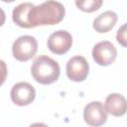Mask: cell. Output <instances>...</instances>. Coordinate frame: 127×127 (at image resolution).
<instances>
[{
	"mask_svg": "<svg viewBox=\"0 0 127 127\" xmlns=\"http://www.w3.org/2000/svg\"><path fill=\"white\" fill-rule=\"evenodd\" d=\"M65 9L61 2L46 1L33 6L28 13V29L45 25H56L64 18Z\"/></svg>",
	"mask_w": 127,
	"mask_h": 127,
	"instance_id": "cell-1",
	"label": "cell"
},
{
	"mask_svg": "<svg viewBox=\"0 0 127 127\" xmlns=\"http://www.w3.org/2000/svg\"><path fill=\"white\" fill-rule=\"evenodd\" d=\"M31 73L37 82L47 85L52 84L59 79L61 68L58 62L46 55H42L36 58L33 62Z\"/></svg>",
	"mask_w": 127,
	"mask_h": 127,
	"instance_id": "cell-2",
	"label": "cell"
},
{
	"mask_svg": "<svg viewBox=\"0 0 127 127\" xmlns=\"http://www.w3.org/2000/svg\"><path fill=\"white\" fill-rule=\"evenodd\" d=\"M38 51V42L35 37L24 35L19 37L12 45L13 57L19 62H27L34 58Z\"/></svg>",
	"mask_w": 127,
	"mask_h": 127,
	"instance_id": "cell-3",
	"label": "cell"
},
{
	"mask_svg": "<svg viewBox=\"0 0 127 127\" xmlns=\"http://www.w3.org/2000/svg\"><path fill=\"white\" fill-rule=\"evenodd\" d=\"M116 57L117 50L109 41H101L95 44L92 49V58L94 62L101 66H107L113 64Z\"/></svg>",
	"mask_w": 127,
	"mask_h": 127,
	"instance_id": "cell-4",
	"label": "cell"
},
{
	"mask_svg": "<svg viewBox=\"0 0 127 127\" xmlns=\"http://www.w3.org/2000/svg\"><path fill=\"white\" fill-rule=\"evenodd\" d=\"M66 75L71 81L80 82L86 79L89 71V64L82 56H74L66 63Z\"/></svg>",
	"mask_w": 127,
	"mask_h": 127,
	"instance_id": "cell-5",
	"label": "cell"
},
{
	"mask_svg": "<svg viewBox=\"0 0 127 127\" xmlns=\"http://www.w3.org/2000/svg\"><path fill=\"white\" fill-rule=\"evenodd\" d=\"M10 96L14 104L18 106H27L34 101L36 97V90L29 82L21 81L13 85Z\"/></svg>",
	"mask_w": 127,
	"mask_h": 127,
	"instance_id": "cell-6",
	"label": "cell"
},
{
	"mask_svg": "<svg viewBox=\"0 0 127 127\" xmlns=\"http://www.w3.org/2000/svg\"><path fill=\"white\" fill-rule=\"evenodd\" d=\"M83 119L85 123L92 127H100L107 120V112L100 101H91L83 109Z\"/></svg>",
	"mask_w": 127,
	"mask_h": 127,
	"instance_id": "cell-7",
	"label": "cell"
},
{
	"mask_svg": "<svg viewBox=\"0 0 127 127\" xmlns=\"http://www.w3.org/2000/svg\"><path fill=\"white\" fill-rule=\"evenodd\" d=\"M49 50L56 55H64L69 51L72 45V37L65 30H59L52 33L48 39Z\"/></svg>",
	"mask_w": 127,
	"mask_h": 127,
	"instance_id": "cell-8",
	"label": "cell"
},
{
	"mask_svg": "<svg viewBox=\"0 0 127 127\" xmlns=\"http://www.w3.org/2000/svg\"><path fill=\"white\" fill-rule=\"evenodd\" d=\"M104 108L107 113L113 116H123L127 111L126 98L120 93H111L105 99Z\"/></svg>",
	"mask_w": 127,
	"mask_h": 127,
	"instance_id": "cell-9",
	"label": "cell"
},
{
	"mask_svg": "<svg viewBox=\"0 0 127 127\" xmlns=\"http://www.w3.org/2000/svg\"><path fill=\"white\" fill-rule=\"evenodd\" d=\"M118 20L117 14L113 11H105L98 15L92 23V27L97 33H107L113 29Z\"/></svg>",
	"mask_w": 127,
	"mask_h": 127,
	"instance_id": "cell-10",
	"label": "cell"
},
{
	"mask_svg": "<svg viewBox=\"0 0 127 127\" xmlns=\"http://www.w3.org/2000/svg\"><path fill=\"white\" fill-rule=\"evenodd\" d=\"M33 6H34V4H32L31 2H24V3H21L18 6H16L12 12L13 22L21 28L28 29L27 17H28L29 10Z\"/></svg>",
	"mask_w": 127,
	"mask_h": 127,
	"instance_id": "cell-11",
	"label": "cell"
},
{
	"mask_svg": "<svg viewBox=\"0 0 127 127\" xmlns=\"http://www.w3.org/2000/svg\"><path fill=\"white\" fill-rule=\"evenodd\" d=\"M102 0H85V1H75L77 8L83 12H94L98 10L102 5Z\"/></svg>",
	"mask_w": 127,
	"mask_h": 127,
	"instance_id": "cell-12",
	"label": "cell"
},
{
	"mask_svg": "<svg viewBox=\"0 0 127 127\" xmlns=\"http://www.w3.org/2000/svg\"><path fill=\"white\" fill-rule=\"evenodd\" d=\"M116 40L117 42L123 46V47H126L127 46V43H126V24L122 25L120 29H118L117 31V35H116Z\"/></svg>",
	"mask_w": 127,
	"mask_h": 127,
	"instance_id": "cell-13",
	"label": "cell"
},
{
	"mask_svg": "<svg viewBox=\"0 0 127 127\" xmlns=\"http://www.w3.org/2000/svg\"><path fill=\"white\" fill-rule=\"evenodd\" d=\"M7 65L5 64L4 61L0 60V86L5 82L6 78H7Z\"/></svg>",
	"mask_w": 127,
	"mask_h": 127,
	"instance_id": "cell-14",
	"label": "cell"
},
{
	"mask_svg": "<svg viewBox=\"0 0 127 127\" xmlns=\"http://www.w3.org/2000/svg\"><path fill=\"white\" fill-rule=\"evenodd\" d=\"M5 19H6L5 12H4V10L0 7V27L3 26V24L5 23Z\"/></svg>",
	"mask_w": 127,
	"mask_h": 127,
	"instance_id": "cell-15",
	"label": "cell"
},
{
	"mask_svg": "<svg viewBox=\"0 0 127 127\" xmlns=\"http://www.w3.org/2000/svg\"><path fill=\"white\" fill-rule=\"evenodd\" d=\"M29 127H49V126L45 123H42V122H36V123L31 124Z\"/></svg>",
	"mask_w": 127,
	"mask_h": 127,
	"instance_id": "cell-16",
	"label": "cell"
}]
</instances>
